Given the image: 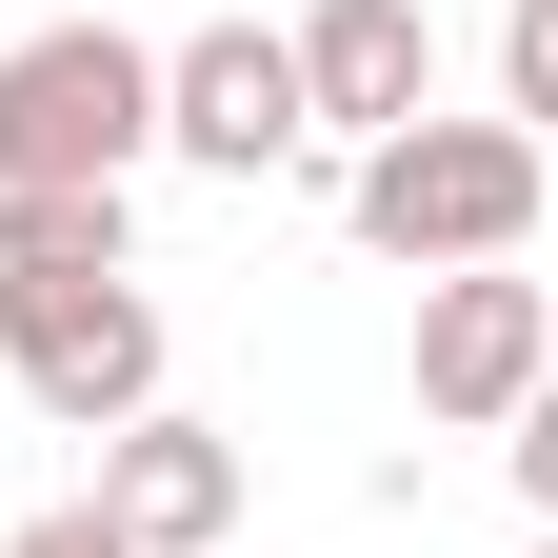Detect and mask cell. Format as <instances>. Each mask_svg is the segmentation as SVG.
<instances>
[{
	"mask_svg": "<svg viewBox=\"0 0 558 558\" xmlns=\"http://www.w3.org/2000/svg\"><path fill=\"white\" fill-rule=\"evenodd\" d=\"M0 360H21V399L40 418H140L160 399V300L140 279H0Z\"/></svg>",
	"mask_w": 558,
	"mask_h": 558,
	"instance_id": "4",
	"label": "cell"
},
{
	"mask_svg": "<svg viewBox=\"0 0 558 558\" xmlns=\"http://www.w3.org/2000/svg\"><path fill=\"white\" fill-rule=\"evenodd\" d=\"M300 40L279 21H199V40H160V160H199V180H279L300 160Z\"/></svg>",
	"mask_w": 558,
	"mask_h": 558,
	"instance_id": "5",
	"label": "cell"
},
{
	"mask_svg": "<svg viewBox=\"0 0 558 558\" xmlns=\"http://www.w3.org/2000/svg\"><path fill=\"white\" fill-rule=\"evenodd\" d=\"M140 160H160V40H120V21L0 40V199L21 180H140Z\"/></svg>",
	"mask_w": 558,
	"mask_h": 558,
	"instance_id": "2",
	"label": "cell"
},
{
	"mask_svg": "<svg viewBox=\"0 0 558 558\" xmlns=\"http://www.w3.org/2000/svg\"><path fill=\"white\" fill-rule=\"evenodd\" d=\"M499 120L558 140V0H499Z\"/></svg>",
	"mask_w": 558,
	"mask_h": 558,
	"instance_id": "9",
	"label": "cell"
},
{
	"mask_svg": "<svg viewBox=\"0 0 558 558\" xmlns=\"http://www.w3.org/2000/svg\"><path fill=\"white\" fill-rule=\"evenodd\" d=\"M538 180H558V140H519V120H399V140L339 160V220L379 259H418V279H459V259L538 240Z\"/></svg>",
	"mask_w": 558,
	"mask_h": 558,
	"instance_id": "1",
	"label": "cell"
},
{
	"mask_svg": "<svg viewBox=\"0 0 558 558\" xmlns=\"http://www.w3.org/2000/svg\"><path fill=\"white\" fill-rule=\"evenodd\" d=\"M81 499L120 519V558H220V538H240V499H259V459L220 439V418L140 399V418H100V478H81Z\"/></svg>",
	"mask_w": 558,
	"mask_h": 558,
	"instance_id": "6",
	"label": "cell"
},
{
	"mask_svg": "<svg viewBox=\"0 0 558 558\" xmlns=\"http://www.w3.org/2000/svg\"><path fill=\"white\" fill-rule=\"evenodd\" d=\"M499 459H519V499H538V519H558V379H538V399H519V418H499Z\"/></svg>",
	"mask_w": 558,
	"mask_h": 558,
	"instance_id": "10",
	"label": "cell"
},
{
	"mask_svg": "<svg viewBox=\"0 0 558 558\" xmlns=\"http://www.w3.org/2000/svg\"><path fill=\"white\" fill-rule=\"evenodd\" d=\"M558 379V300L519 259H459V279H418V418L439 439H499V418Z\"/></svg>",
	"mask_w": 558,
	"mask_h": 558,
	"instance_id": "3",
	"label": "cell"
},
{
	"mask_svg": "<svg viewBox=\"0 0 558 558\" xmlns=\"http://www.w3.org/2000/svg\"><path fill=\"white\" fill-rule=\"evenodd\" d=\"M538 558H558V519H538Z\"/></svg>",
	"mask_w": 558,
	"mask_h": 558,
	"instance_id": "12",
	"label": "cell"
},
{
	"mask_svg": "<svg viewBox=\"0 0 558 558\" xmlns=\"http://www.w3.org/2000/svg\"><path fill=\"white\" fill-rule=\"evenodd\" d=\"M0 279H140L120 180H21V199H0Z\"/></svg>",
	"mask_w": 558,
	"mask_h": 558,
	"instance_id": "8",
	"label": "cell"
},
{
	"mask_svg": "<svg viewBox=\"0 0 558 558\" xmlns=\"http://www.w3.org/2000/svg\"><path fill=\"white\" fill-rule=\"evenodd\" d=\"M300 120L319 140H399V120H439V21L418 0H300Z\"/></svg>",
	"mask_w": 558,
	"mask_h": 558,
	"instance_id": "7",
	"label": "cell"
},
{
	"mask_svg": "<svg viewBox=\"0 0 558 558\" xmlns=\"http://www.w3.org/2000/svg\"><path fill=\"white\" fill-rule=\"evenodd\" d=\"M0 558H120V519H100V499H60V519H21Z\"/></svg>",
	"mask_w": 558,
	"mask_h": 558,
	"instance_id": "11",
	"label": "cell"
}]
</instances>
